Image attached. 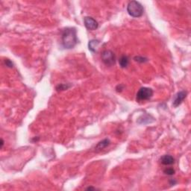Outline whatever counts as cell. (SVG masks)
Returning <instances> with one entry per match:
<instances>
[{
    "instance_id": "obj_1",
    "label": "cell",
    "mask_w": 191,
    "mask_h": 191,
    "mask_svg": "<svg viewBox=\"0 0 191 191\" xmlns=\"http://www.w3.org/2000/svg\"><path fill=\"white\" fill-rule=\"evenodd\" d=\"M61 41L64 49H71L74 48L78 43L76 29L67 28L64 29L61 34Z\"/></svg>"
},
{
    "instance_id": "obj_2",
    "label": "cell",
    "mask_w": 191,
    "mask_h": 191,
    "mask_svg": "<svg viewBox=\"0 0 191 191\" xmlns=\"http://www.w3.org/2000/svg\"><path fill=\"white\" fill-rule=\"evenodd\" d=\"M144 9L143 5L137 1H131L127 5V12L131 17L137 18L143 14Z\"/></svg>"
},
{
    "instance_id": "obj_3",
    "label": "cell",
    "mask_w": 191,
    "mask_h": 191,
    "mask_svg": "<svg viewBox=\"0 0 191 191\" xmlns=\"http://www.w3.org/2000/svg\"><path fill=\"white\" fill-rule=\"evenodd\" d=\"M153 96V90L149 87H141L137 92L136 99L137 102H144L149 100Z\"/></svg>"
},
{
    "instance_id": "obj_4",
    "label": "cell",
    "mask_w": 191,
    "mask_h": 191,
    "mask_svg": "<svg viewBox=\"0 0 191 191\" xmlns=\"http://www.w3.org/2000/svg\"><path fill=\"white\" fill-rule=\"evenodd\" d=\"M102 61L106 66L111 67L115 64L116 56L114 53L111 50H104L101 55Z\"/></svg>"
},
{
    "instance_id": "obj_5",
    "label": "cell",
    "mask_w": 191,
    "mask_h": 191,
    "mask_svg": "<svg viewBox=\"0 0 191 191\" xmlns=\"http://www.w3.org/2000/svg\"><path fill=\"white\" fill-rule=\"evenodd\" d=\"M84 26H85V27L87 28L88 30L94 31L96 30V29H98L99 27L98 22L91 17H84Z\"/></svg>"
},
{
    "instance_id": "obj_6",
    "label": "cell",
    "mask_w": 191,
    "mask_h": 191,
    "mask_svg": "<svg viewBox=\"0 0 191 191\" xmlns=\"http://www.w3.org/2000/svg\"><path fill=\"white\" fill-rule=\"evenodd\" d=\"M187 95V92L184 91V90H181V91L177 93L174 97L173 105L174 106L175 108L178 107V105H180L182 103V102L184 101V99L186 98Z\"/></svg>"
},
{
    "instance_id": "obj_7",
    "label": "cell",
    "mask_w": 191,
    "mask_h": 191,
    "mask_svg": "<svg viewBox=\"0 0 191 191\" xmlns=\"http://www.w3.org/2000/svg\"><path fill=\"white\" fill-rule=\"evenodd\" d=\"M160 161H161V163L163 165L170 166L173 165V164H174L175 158L172 155H165L162 156V157L161 158Z\"/></svg>"
},
{
    "instance_id": "obj_8",
    "label": "cell",
    "mask_w": 191,
    "mask_h": 191,
    "mask_svg": "<svg viewBox=\"0 0 191 191\" xmlns=\"http://www.w3.org/2000/svg\"><path fill=\"white\" fill-rule=\"evenodd\" d=\"M110 143L111 141L109 139H104V140L100 141L99 143L96 146L95 149L96 150V151H101V150H103L104 149H105L106 147L110 145Z\"/></svg>"
},
{
    "instance_id": "obj_9",
    "label": "cell",
    "mask_w": 191,
    "mask_h": 191,
    "mask_svg": "<svg viewBox=\"0 0 191 191\" xmlns=\"http://www.w3.org/2000/svg\"><path fill=\"white\" fill-rule=\"evenodd\" d=\"M99 43H100L99 40H96V39H93V40H91L90 41H89V43H88L89 50H90L92 52H96L99 45Z\"/></svg>"
},
{
    "instance_id": "obj_10",
    "label": "cell",
    "mask_w": 191,
    "mask_h": 191,
    "mask_svg": "<svg viewBox=\"0 0 191 191\" xmlns=\"http://www.w3.org/2000/svg\"><path fill=\"white\" fill-rule=\"evenodd\" d=\"M119 64H120V67L122 68H126L129 64V58L128 56L123 55L119 59Z\"/></svg>"
},
{
    "instance_id": "obj_11",
    "label": "cell",
    "mask_w": 191,
    "mask_h": 191,
    "mask_svg": "<svg viewBox=\"0 0 191 191\" xmlns=\"http://www.w3.org/2000/svg\"><path fill=\"white\" fill-rule=\"evenodd\" d=\"M70 85H69V84H60L56 87V90H57L58 91H59V90H67L68 88H70Z\"/></svg>"
},
{
    "instance_id": "obj_12",
    "label": "cell",
    "mask_w": 191,
    "mask_h": 191,
    "mask_svg": "<svg viewBox=\"0 0 191 191\" xmlns=\"http://www.w3.org/2000/svg\"><path fill=\"white\" fill-rule=\"evenodd\" d=\"M134 60L135 61L139 62V63H145V62L148 61V59L146 58L142 57V56H136L134 58Z\"/></svg>"
},
{
    "instance_id": "obj_13",
    "label": "cell",
    "mask_w": 191,
    "mask_h": 191,
    "mask_svg": "<svg viewBox=\"0 0 191 191\" xmlns=\"http://www.w3.org/2000/svg\"><path fill=\"white\" fill-rule=\"evenodd\" d=\"M164 173L167 175H173L175 174V171L173 168H167L164 170Z\"/></svg>"
},
{
    "instance_id": "obj_14",
    "label": "cell",
    "mask_w": 191,
    "mask_h": 191,
    "mask_svg": "<svg viewBox=\"0 0 191 191\" xmlns=\"http://www.w3.org/2000/svg\"><path fill=\"white\" fill-rule=\"evenodd\" d=\"M5 65L7 66L8 67H10V68H12V67H14L13 62L11 60H9V59H5Z\"/></svg>"
},
{
    "instance_id": "obj_15",
    "label": "cell",
    "mask_w": 191,
    "mask_h": 191,
    "mask_svg": "<svg viewBox=\"0 0 191 191\" xmlns=\"http://www.w3.org/2000/svg\"><path fill=\"white\" fill-rule=\"evenodd\" d=\"M123 89H124V85H123V84H119V85L116 87V90H117V92H121Z\"/></svg>"
},
{
    "instance_id": "obj_16",
    "label": "cell",
    "mask_w": 191,
    "mask_h": 191,
    "mask_svg": "<svg viewBox=\"0 0 191 191\" xmlns=\"http://www.w3.org/2000/svg\"><path fill=\"white\" fill-rule=\"evenodd\" d=\"M3 146H4V141H3V140L2 139L1 140V149H2Z\"/></svg>"
},
{
    "instance_id": "obj_17",
    "label": "cell",
    "mask_w": 191,
    "mask_h": 191,
    "mask_svg": "<svg viewBox=\"0 0 191 191\" xmlns=\"http://www.w3.org/2000/svg\"><path fill=\"white\" fill-rule=\"evenodd\" d=\"M86 190H95V188L94 187H87V189H86Z\"/></svg>"
}]
</instances>
